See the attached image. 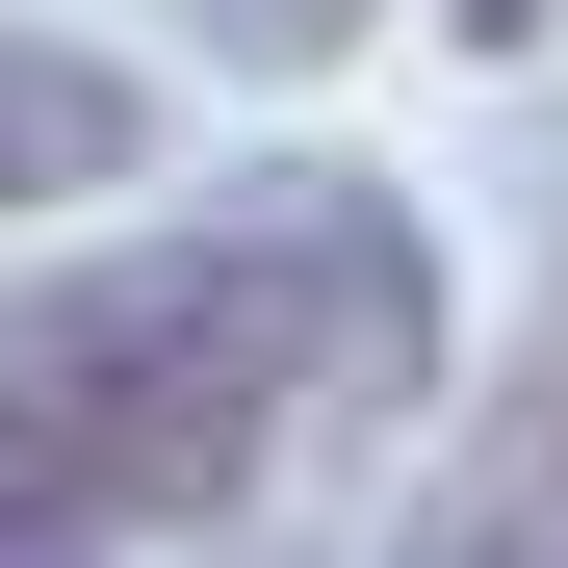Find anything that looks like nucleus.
I'll return each mask as SVG.
<instances>
[{
	"label": "nucleus",
	"mask_w": 568,
	"mask_h": 568,
	"mask_svg": "<svg viewBox=\"0 0 568 568\" xmlns=\"http://www.w3.org/2000/svg\"><path fill=\"white\" fill-rule=\"evenodd\" d=\"M439 27L491 52V78H542V27H568V0H439Z\"/></svg>",
	"instance_id": "6"
},
{
	"label": "nucleus",
	"mask_w": 568,
	"mask_h": 568,
	"mask_svg": "<svg viewBox=\"0 0 568 568\" xmlns=\"http://www.w3.org/2000/svg\"><path fill=\"white\" fill-rule=\"evenodd\" d=\"M104 181H155V78L78 52V27H0V233L27 207H104Z\"/></svg>",
	"instance_id": "3"
},
{
	"label": "nucleus",
	"mask_w": 568,
	"mask_h": 568,
	"mask_svg": "<svg viewBox=\"0 0 568 568\" xmlns=\"http://www.w3.org/2000/svg\"><path fill=\"white\" fill-rule=\"evenodd\" d=\"M0 568H104V517H78V491H27V465H0Z\"/></svg>",
	"instance_id": "5"
},
{
	"label": "nucleus",
	"mask_w": 568,
	"mask_h": 568,
	"mask_svg": "<svg viewBox=\"0 0 568 568\" xmlns=\"http://www.w3.org/2000/svg\"><path fill=\"white\" fill-rule=\"evenodd\" d=\"M388 568H568V311L517 336V388H465V439H439Z\"/></svg>",
	"instance_id": "2"
},
{
	"label": "nucleus",
	"mask_w": 568,
	"mask_h": 568,
	"mask_svg": "<svg viewBox=\"0 0 568 568\" xmlns=\"http://www.w3.org/2000/svg\"><path fill=\"white\" fill-rule=\"evenodd\" d=\"M542 233H568V130H542Z\"/></svg>",
	"instance_id": "7"
},
{
	"label": "nucleus",
	"mask_w": 568,
	"mask_h": 568,
	"mask_svg": "<svg viewBox=\"0 0 568 568\" xmlns=\"http://www.w3.org/2000/svg\"><path fill=\"white\" fill-rule=\"evenodd\" d=\"M414 414H439V233L362 155H258L155 258L0 311V465L78 491L104 542H233L258 491H311Z\"/></svg>",
	"instance_id": "1"
},
{
	"label": "nucleus",
	"mask_w": 568,
	"mask_h": 568,
	"mask_svg": "<svg viewBox=\"0 0 568 568\" xmlns=\"http://www.w3.org/2000/svg\"><path fill=\"white\" fill-rule=\"evenodd\" d=\"M155 27H181V52H233V78H336L388 0H155Z\"/></svg>",
	"instance_id": "4"
}]
</instances>
